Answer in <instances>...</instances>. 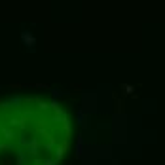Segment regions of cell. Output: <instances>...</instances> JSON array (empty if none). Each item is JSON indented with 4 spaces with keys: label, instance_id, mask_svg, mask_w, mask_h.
Masks as SVG:
<instances>
[{
    "label": "cell",
    "instance_id": "6da1fadb",
    "mask_svg": "<svg viewBox=\"0 0 165 165\" xmlns=\"http://www.w3.org/2000/svg\"><path fill=\"white\" fill-rule=\"evenodd\" d=\"M23 40L27 42L28 46H32V44H34V38H32L31 34H28V32H23Z\"/></svg>",
    "mask_w": 165,
    "mask_h": 165
}]
</instances>
